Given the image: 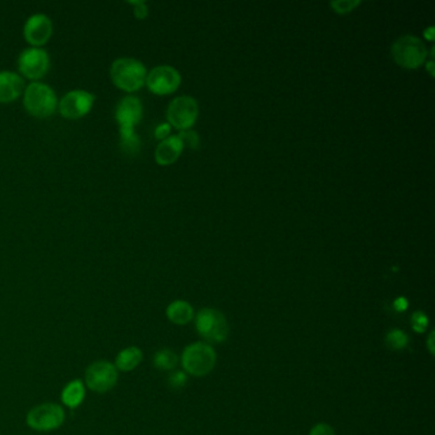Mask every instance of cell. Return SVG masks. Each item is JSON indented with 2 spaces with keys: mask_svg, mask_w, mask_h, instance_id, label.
Instances as JSON below:
<instances>
[{
  "mask_svg": "<svg viewBox=\"0 0 435 435\" xmlns=\"http://www.w3.org/2000/svg\"><path fill=\"white\" fill-rule=\"evenodd\" d=\"M110 77L115 86L127 92H134L146 83L147 69L134 57H119L110 68Z\"/></svg>",
  "mask_w": 435,
  "mask_h": 435,
  "instance_id": "obj_1",
  "label": "cell"
},
{
  "mask_svg": "<svg viewBox=\"0 0 435 435\" xmlns=\"http://www.w3.org/2000/svg\"><path fill=\"white\" fill-rule=\"evenodd\" d=\"M186 380H188V377H186V371H174L169 375L167 383L172 389H180L186 385Z\"/></svg>",
  "mask_w": 435,
  "mask_h": 435,
  "instance_id": "obj_24",
  "label": "cell"
},
{
  "mask_svg": "<svg viewBox=\"0 0 435 435\" xmlns=\"http://www.w3.org/2000/svg\"><path fill=\"white\" fill-rule=\"evenodd\" d=\"M65 420L63 407L57 403H43L34 407L27 414V425L36 431H53L60 428Z\"/></svg>",
  "mask_w": 435,
  "mask_h": 435,
  "instance_id": "obj_6",
  "label": "cell"
},
{
  "mask_svg": "<svg viewBox=\"0 0 435 435\" xmlns=\"http://www.w3.org/2000/svg\"><path fill=\"white\" fill-rule=\"evenodd\" d=\"M392 57L397 64L407 68L416 69L424 64L428 57V49L425 43L419 37L406 35L397 39L392 45Z\"/></svg>",
  "mask_w": 435,
  "mask_h": 435,
  "instance_id": "obj_5",
  "label": "cell"
},
{
  "mask_svg": "<svg viewBox=\"0 0 435 435\" xmlns=\"http://www.w3.org/2000/svg\"><path fill=\"white\" fill-rule=\"evenodd\" d=\"M184 144L178 136L167 137L164 141L158 143L155 151V160L161 166H169L178 160Z\"/></svg>",
  "mask_w": 435,
  "mask_h": 435,
  "instance_id": "obj_14",
  "label": "cell"
},
{
  "mask_svg": "<svg viewBox=\"0 0 435 435\" xmlns=\"http://www.w3.org/2000/svg\"><path fill=\"white\" fill-rule=\"evenodd\" d=\"M429 326V318L427 314L424 313V312H421V310H417V312H415L413 315H411V327L414 329L416 333H424L427 329H428Z\"/></svg>",
  "mask_w": 435,
  "mask_h": 435,
  "instance_id": "obj_22",
  "label": "cell"
},
{
  "mask_svg": "<svg viewBox=\"0 0 435 435\" xmlns=\"http://www.w3.org/2000/svg\"><path fill=\"white\" fill-rule=\"evenodd\" d=\"M142 350L137 346H130V347L122 350L118 354L116 360H115V368L120 371H134L137 366L142 363Z\"/></svg>",
  "mask_w": 435,
  "mask_h": 435,
  "instance_id": "obj_18",
  "label": "cell"
},
{
  "mask_svg": "<svg viewBox=\"0 0 435 435\" xmlns=\"http://www.w3.org/2000/svg\"><path fill=\"white\" fill-rule=\"evenodd\" d=\"M142 115V102L136 96L123 97L115 109V119L120 130H134Z\"/></svg>",
  "mask_w": 435,
  "mask_h": 435,
  "instance_id": "obj_13",
  "label": "cell"
},
{
  "mask_svg": "<svg viewBox=\"0 0 435 435\" xmlns=\"http://www.w3.org/2000/svg\"><path fill=\"white\" fill-rule=\"evenodd\" d=\"M178 363V355L170 349L158 350L153 357V365L158 371H172Z\"/></svg>",
  "mask_w": 435,
  "mask_h": 435,
  "instance_id": "obj_19",
  "label": "cell"
},
{
  "mask_svg": "<svg viewBox=\"0 0 435 435\" xmlns=\"http://www.w3.org/2000/svg\"><path fill=\"white\" fill-rule=\"evenodd\" d=\"M95 95L85 90H73L59 102V111L67 119H79L91 111Z\"/></svg>",
  "mask_w": 435,
  "mask_h": 435,
  "instance_id": "obj_11",
  "label": "cell"
},
{
  "mask_svg": "<svg viewBox=\"0 0 435 435\" xmlns=\"http://www.w3.org/2000/svg\"><path fill=\"white\" fill-rule=\"evenodd\" d=\"M408 343L410 338L402 329H393L385 335V346L392 351L406 349Z\"/></svg>",
  "mask_w": 435,
  "mask_h": 435,
  "instance_id": "obj_20",
  "label": "cell"
},
{
  "mask_svg": "<svg viewBox=\"0 0 435 435\" xmlns=\"http://www.w3.org/2000/svg\"><path fill=\"white\" fill-rule=\"evenodd\" d=\"M198 104L191 96H180L167 107V122L174 128L186 130L192 128L198 118Z\"/></svg>",
  "mask_w": 435,
  "mask_h": 435,
  "instance_id": "obj_7",
  "label": "cell"
},
{
  "mask_svg": "<svg viewBox=\"0 0 435 435\" xmlns=\"http://www.w3.org/2000/svg\"><path fill=\"white\" fill-rule=\"evenodd\" d=\"M85 397H86V389L81 379L71 380L68 385H65L62 392V401L65 406L69 408H77L81 406Z\"/></svg>",
  "mask_w": 435,
  "mask_h": 435,
  "instance_id": "obj_17",
  "label": "cell"
},
{
  "mask_svg": "<svg viewBox=\"0 0 435 435\" xmlns=\"http://www.w3.org/2000/svg\"><path fill=\"white\" fill-rule=\"evenodd\" d=\"M181 83V76L170 65H158L147 73L146 85L151 92L160 96L170 95L178 90Z\"/></svg>",
  "mask_w": 435,
  "mask_h": 435,
  "instance_id": "obj_9",
  "label": "cell"
},
{
  "mask_svg": "<svg viewBox=\"0 0 435 435\" xmlns=\"http://www.w3.org/2000/svg\"><path fill=\"white\" fill-rule=\"evenodd\" d=\"M195 329L205 341L211 343H225L230 332L226 317L214 308H205L198 312Z\"/></svg>",
  "mask_w": 435,
  "mask_h": 435,
  "instance_id": "obj_4",
  "label": "cell"
},
{
  "mask_svg": "<svg viewBox=\"0 0 435 435\" xmlns=\"http://www.w3.org/2000/svg\"><path fill=\"white\" fill-rule=\"evenodd\" d=\"M170 130H172V125L169 123H165V124H160L155 130V136L157 139H161L164 141L166 139L169 134H170Z\"/></svg>",
  "mask_w": 435,
  "mask_h": 435,
  "instance_id": "obj_28",
  "label": "cell"
},
{
  "mask_svg": "<svg viewBox=\"0 0 435 435\" xmlns=\"http://www.w3.org/2000/svg\"><path fill=\"white\" fill-rule=\"evenodd\" d=\"M23 79L13 71H0V102H12L21 96Z\"/></svg>",
  "mask_w": 435,
  "mask_h": 435,
  "instance_id": "obj_15",
  "label": "cell"
},
{
  "mask_svg": "<svg viewBox=\"0 0 435 435\" xmlns=\"http://www.w3.org/2000/svg\"><path fill=\"white\" fill-rule=\"evenodd\" d=\"M309 435H336L333 428L329 425V424H324V422H319L317 424L315 427L312 428Z\"/></svg>",
  "mask_w": 435,
  "mask_h": 435,
  "instance_id": "obj_26",
  "label": "cell"
},
{
  "mask_svg": "<svg viewBox=\"0 0 435 435\" xmlns=\"http://www.w3.org/2000/svg\"><path fill=\"white\" fill-rule=\"evenodd\" d=\"M23 104L32 116L48 118L57 110V95L50 86L41 82H32L25 91Z\"/></svg>",
  "mask_w": 435,
  "mask_h": 435,
  "instance_id": "obj_3",
  "label": "cell"
},
{
  "mask_svg": "<svg viewBox=\"0 0 435 435\" xmlns=\"http://www.w3.org/2000/svg\"><path fill=\"white\" fill-rule=\"evenodd\" d=\"M216 361V351L209 343H191L181 354L183 369L193 377H206L214 371Z\"/></svg>",
  "mask_w": 435,
  "mask_h": 435,
  "instance_id": "obj_2",
  "label": "cell"
},
{
  "mask_svg": "<svg viewBox=\"0 0 435 435\" xmlns=\"http://www.w3.org/2000/svg\"><path fill=\"white\" fill-rule=\"evenodd\" d=\"M119 378L118 369L115 365L106 360L95 361L87 368L86 385L91 391L97 393H106L114 388Z\"/></svg>",
  "mask_w": 435,
  "mask_h": 435,
  "instance_id": "obj_8",
  "label": "cell"
},
{
  "mask_svg": "<svg viewBox=\"0 0 435 435\" xmlns=\"http://www.w3.org/2000/svg\"><path fill=\"white\" fill-rule=\"evenodd\" d=\"M359 4H360L359 0H338V1H332L331 7L333 8L338 15H346V13L352 12Z\"/></svg>",
  "mask_w": 435,
  "mask_h": 435,
  "instance_id": "obj_23",
  "label": "cell"
},
{
  "mask_svg": "<svg viewBox=\"0 0 435 435\" xmlns=\"http://www.w3.org/2000/svg\"><path fill=\"white\" fill-rule=\"evenodd\" d=\"M393 308H394L399 313H402V312H405L407 308H408V301H407L406 298L400 296V298H397V299L394 300Z\"/></svg>",
  "mask_w": 435,
  "mask_h": 435,
  "instance_id": "obj_29",
  "label": "cell"
},
{
  "mask_svg": "<svg viewBox=\"0 0 435 435\" xmlns=\"http://www.w3.org/2000/svg\"><path fill=\"white\" fill-rule=\"evenodd\" d=\"M120 143L127 153H137L139 150V138L134 130H120Z\"/></svg>",
  "mask_w": 435,
  "mask_h": 435,
  "instance_id": "obj_21",
  "label": "cell"
},
{
  "mask_svg": "<svg viewBox=\"0 0 435 435\" xmlns=\"http://www.w3.org/2000/svg\"><path fill=\"white\" fill-rule=\"evenodd\" d=\"M167 319L177 326H186L194 317V309L184 300H175L166 308Z\"/></svg>",
  "mask_w": 435,
  "mask_h": 435,
  "instance_id": "obj_16",
  "label": "cell"
},
{
  "mask_svg": "<svg viewBox=\"0 0 435 435\" xmlns=\"http://www.w3.org/2000/svg\"><path fill=\"white\" fill-rule=\"evenodd\" d=\"M178 137L181 139L184 147L189 146V147L195 149L198 146V137L194 132H181Z\"/></svg>",
  "mask_w": 435,
  "mask_h": 435,
  "instance_id": "obj_25",
  "label": "cell"
},
{
  "mask_svg": "<svg viewBox=\"0 0 435 435\" xmlns=\"http://www.w3.org/2000/svg\"><path fill=\"white\" fill-rule=\"evenodd\" d=\"M50 57L48 51L40 48H29L18 57V69L29 79L43 78L49 71Z\"/></svg>",
  "mask_w": 435,
  "mask_h": 435,
  "instance_id": "obj_10",
  "label": "cell"
},
{
  "mask_svg": "<svg viewBox=\"0 0 435 435\" xmlns=\"http://www.w3.org/2000/svg\"><path fill=\"white\" fill-rule=\"evenodd\" d=\"M134 6V15L138 20H144L149 15V8L144 1H130Z\"/></svg>",
  "mask_w": 435,
  "mask_h": 435,
  "instance_id": "obj_27",
  "label": "cell"
},
{
  "mask_svg": "<svg viewBox=\"0 0 435 435\" xmlns=\"http://www.w3.org/2000/svg\"><path fill=\"white\" fill-rule=\"evenodd\" d=\"M427 347H428L429 352L434 357V331H431V332H430V335H429L428 341H427Z\"/></svg>",
  "mask_w": 435,
  "mask_h": 435,
  "instance_id": "obj_30",
  "label": "cell"
},
{
  "mask_svg": "<svg viewBox=\"0 0 435 435\" xmlns=\"http://www.w3.org/2000/svg\"><path fill=\"white\" fill-rule=\"evenodd\" d=\"M23 35L32 48H40L48 43L53 36V22L48 15L41 13L31 15L25 23Z\"/></svg>",
  "mask_w": 435,
  "mask_h": 435,
  "instance_id": "obj_12",
  "label": "cell"
}]
</instances>
